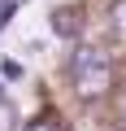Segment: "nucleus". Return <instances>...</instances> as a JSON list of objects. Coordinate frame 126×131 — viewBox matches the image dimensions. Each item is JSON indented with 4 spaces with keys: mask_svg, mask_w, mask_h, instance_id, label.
<instances>
[{
    "mask_svg": "<svg viewBox=\"0 0 126 131\" xmlns=\"http://www.w3.org/2000/svg\"><path fill=\"white\" fill-rule=\"evenodd\" d=\"M70 74H74V88H78V96H104L109 92V83H113V66H109V57L100 52V48H91V44H83V48H74V57H70Z\"/></svg>",
    "mask_w": 126,
    "mask_h": 131,
    "instance_id": "f257e3e1",
    "label": "nucleus"
},
{
    "mask_svg": "<svg viewBox=\"0 0 126 131\" xmlns=\"http://www.w3.org/2000/svg\"><path fill=\"white\" fill-rule=\"evenodd\" d=\"M52 31H57L61 39H74V35L83 31V13H78L74 5H65V9H52Z\"/></svg>",
    "mask_w": 126,
    "mask_h": 131,
    "instance_id": "f03ea898",
    "label": "nucleus"
},
{
    "mask_svg": "<svg viewBox=\"0 0 126 131\" xmlns=\"http://www.w3.org/2000/svg\"><path fill=\"white\" fill-rule=\"evenodd\" d=\"M0 131H18V109L0 96Z\"/></svg>",
    "mask_w": 126,
    "mask_h": 131,
    "instance_id": "7ed1b4c3",
    "label": "nucleus"
},
{
    "mask_svg": "<svg viewBox=\"0 0 126 131\" xmlns=\"http://www.w3.org/2000/svg\"><path fill=\"white\" fill-rule=\"evenodd\" d=\"M18 5H26V0H0V26H9V22H13Z\"/></svg>",
    "mask_w": 126,
    "mask_h": 131,
    "instance_id": "20e7f679",
    "label": "nucleus"
},
{
    "mask_svg": "<svg viewBox=\"0 0 126 131\" xmlns=\"http://www.w3.org/2000/svg\"><path fill=\"white\" fill-rule=\"evenodd\" d=\"M113 26L126 35V0H117V5H113Z\"/></svg>",
    "mask_w": 126,
    "mask_h": 131,
    "instance_id": "39448f33",
    "label": "nucleus"
},
{
    "mask_svg": "<svg viewBox=\"0 0 126 131\" xmlns=\"http://www.w3.org/2000/svg\"><path fill=\"white\" fill-rule=\"evenodd\" d=\"M5 79H22V66L18 61H5Z\"/></svg>",
    "mask_w": 126,
    "mask_h": 131,
    "instance_id": "423d86ee",
    "label": "nucleus"
},
{
    "mask_svg": "<svg viewBox=\"0 0 126 131\" xmlns=\"http://www.w3.org/2000/svg\"><path fill=\"white\" fill-rule=\"evenodd\" d=\"M26 131H57V122H48V118H39V122H31Z\"/></svg>",
    "mask_w": 126,
    "mask_h": 131,
    "instance_id": "0eeeda50",
    "label": "nucleus"
}]
</instances>
